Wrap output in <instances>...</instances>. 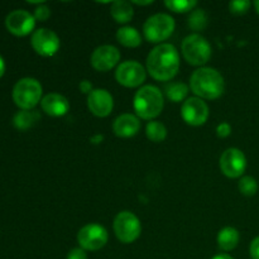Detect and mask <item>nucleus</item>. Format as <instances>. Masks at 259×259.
Instances as JSON below:
<instances>
[{
  "mask_svg": "<svg viewBox=\"0 0 259 259\" xmlns=\"http://www.w3.org/2000/svg\"><path fill=\"white\" fill-rule=\"evenodd\" d=\"M116 39L124 47L136 48L141 46L142 38L138 30L133 27H123L116 32Z\"/></svg>",
  "mask_w": 259,
  "mask_h": 259,
  "instance_id": "obj_20",
  "label": "nucleus"
},
{
  "mask_svg": "<svg viewBox=\"0 0 259 259\" xmlns=\"http://www.w3.org/2000/svg\"><path fill=\"white\" fill-rule=\"evenodd\" d=\"M207 25V14L204 9H196L191 12L189 17V27L192 30H204Z\"/></svg>",
  "mask_w": 259,
  "mask_h": 259,
  "instance_id": "obj_24",
  "label": "nucleus"
},
{
  "mask_svg": "<svg viewBox=\"0 0 259 259\" xmlns=\"http://www.w3.org/2000/svg\"><path fill=\"white\" fill-rule=\"evenodd\" d=\"M80 90L82 91L83 94H90L91 91L94 90L93 89V83L90 82V81H88V80H83V81H81L80 82Z\"/></svg>",
  "mask_w": 259,
  "mask_h": 259,
  "instance_id": "obj_32",
  "label": "nucleus"
},
{
  "mask_svg": "<svg viewBox=\"0 0 259 259\" xmlns=\"http://www.w3.org/2000/svg\"><path fill=\"white\" fill-rule=\"evenodd\" d=\"M115 78L125 88H137L146 80V70L137 61H125L116 68Z\"/></svg>",
  "mask_w": 259,
  "mask_h": 259,
  "instance_id": "obj_9",
  "label": "nucleus"
},
{
  "mask_svg": "<svg viewBox=\"0 0 259 259\" xmlns=\"http://www.w3.org/2000/svg\"><path fill=\"white\" fill-rule=\"evenodd\" d=\"M247 168V158L238 148H228L220 157V169L230 179H237L244 174Z\"/></svg>",
  "mask_w": 259,
  "mask_h": 259,
  "instance_id": "obj_11",
  "label": "nucleus"
},
{
  "mask_svg": "<svg viewBox=\"0 0 259 259\" xmlns=\"http://www.w3.org/2000/svg\"><path fill=\"white\" fill-rule=\"evenodd\" d=\"M180 68V55L176 47L161 43L154 47L147 57V71L158 81L172 80Z\"/></svg>",
  "mask_w": 259,
  "mask_h": 259,
  "instance_id": "obj_1",
  "label": "nucleus"
},
{
  "mask_svg": "<svg viewBox=\"0 0 259 259\" xmlns=\"http://www.w3.org/2000/svg\"><path fill=\"white\" fill-rule=\"evenodd\" d=\"M163 95L161 90L153 85H147L139 89L134 96V110L137 115L146 120L158 116L163 109Z\"/></svg>",
  "mask_w": 259,
  "mask_h": 259,
  "instance_id": "obj_3",
  "label": "nucleus"
},
{
  "mask_svg": "<svg viewBox=\"0 0 259 259\" xmlns=\"http://www.w3.org/2000/svg\"><path fill=\"white\" fill-rule=\"evenodd\" d=\"M139 128H141V121L133 114H121L113 124L114 133L120 138H131L136 136L139 132Z\"/></svg>",
  "mask_w": 259,
  "mask_h": 259,
  "instance_id": "obj_16",
  "label": "nucleus"
},
{
  "mask_svg": "<svg viewBox=\"0 0 259 259\" xmlns=\"http://www.w3.org/2000/svg\"><path fill=\"white\" fill-rule=\"evenodd\" d=\"M238 189L244 196H253L258 191V182L254 177L244 176L240 179L239 184H238Z\"/></svg>",
  "mask_w": 259,
  "mask_h": 259,
  "instance_id": "obj_26",
  "label": "nucleus"
},
{
  "mask_svg": "<svg viewBox=\"0 0 259 259\" xmlns=\"http://www.w3.org/2000/svg\"><path fill=\"white\" fill-rule=\"evenodd\" d=\"M103 138H104L103 136H96V137H94L93 139H91V142H93V143H101Z\"/></svg>",
  "mask_w": 259,
  "mask_h": 259,
  "instance_id": "obj_35",
  "label": "nucleus"
},
{
  "mask_svg": "<svg viewBox=\"0 0 259 259\" xmlns=\"http://www.w3.org/2000/svg\"><path fill=\"white\" fill-rule=\"evenodd\" d=\"M164 5L175 13H187L191 12L196 7L197 2L195 0H167Z\"/></svg>",
  "mask_w": 259,
  "mask_h": 259,
  "instance_id": "obj_25",
  "label": "nucleus"
},
{
  "mask_svg": "<svg viewBox=\"0 0 259 259\" xmlns=\"http://www.w3.org/2000/svg\"><path fill=\"white\" fill-rule=\"evenodd\" d=\"M211 259H234L232 257V255H229V254H225V253H222V254H218V255H215L214 258H211Z\"/></svg>",
  "mask_w": 259,
  "mask_h": 259,
  "instance_id": "obj_34",
  "label": "nucleus"
},
{
  "mask_svg": "<svg viewBox=\"0 0 259 259\" xmlns=\"http://www.w3.org/2000/svg\"><path fill=\"white\" fill-rule=\"evenodd\" d=\"M13 100L22 110H30L42 100V85L33 77L20 78L13 88Z\"/></svg>",
  "mask_w": 259,
  "mask_h": 259,
  "instance_id": "obj_4",
  "label": "nucleus"
},
{
  "mask_svg": "<svg viewBox=\"0 0 259 259\" xmlns=\"http://www.w3.org/2000/svg\"><path fill=\"white\" fill-rule=\"evenodd\" d=\"M40 106H42L43 111L51 116H62L67 114L68 109H70L67 99L56 93L47 94L40 100Z\"/></svg>",
  "mask_w": 259,
  "mask_h": 259,
  "instance_id": "obj_17",
  "label": "nucleus"
},
{
  "mask_svg": "<svg viewBox=\"0 0 259 259\" xmlns=\"http://www.w3.org/2000/svg\"><path fill=\"white\" fill-rule=\"evenodd\" d=\"M5 25L8 30L15 35H27L34 29L35 18L24 9H17L10 12L5 18Z\"/></svg>",
  "mask_w": 259,
  "mask_h": 259,
  "instance_id": "obj_13",
  "label": "nucleus"
},
{
  "mask_svg": "<svg viewBox=\"0 0 259 259\" xmlns=\"http://www.w3.org/2000/svg\"><path fill=\"white\" fill-rule=\"evenodd\" d=\"M181 115L189 125H202L206 123L207 118H209V106L202 99L189 98L182 104Z\"/></svg>",
  "mask_w": 259,
  "mask_h": 259,
  "instance_id": "obj_12",
  "label": "nucleus"
},
{
  "mask_svg": "<svg viewBox=\"0 0 259 259\" xmlns=\"http://www.w3.org/2000/svg\"><path fill=\"white\" fill-rule=\"evenodd\" d=\"M250 7V2L249 0H234L229 4V9L233 14L237 15H242L245 14L248 12Z\"/></svg>",
  "mask_w": 259,
  "mask_h": 259,
  "instance_id": "obj_27",
  "label": "nucleus"
},
{
  "mask_svg": "<svg viewBox=\"0 0 259 259\" xmlns=\"http://www.w3.org/2000/svg\"><path fill=\"white\" fill-rule=\"evenodd\" d=\"M249 253H250V257L253 259H259V237L255 238V239H253V242L250 243Z\"/></svg>",
  "mask_w": 259,
  "mask_h": 259,
  "instance_id": "obj_31",
  "label": "nucleus"
},
{
  "mask_svg": "<svg viewBox=\"0 0 259 259\" xmlns=\"http://www.w3.org/2000/svg\"><path fill=\"white\" fill-rule=\"evenodd\" d=\"M51 10L50 8L46 7V5H39L38 8H35L34 10V18L35 20H39V22H45L50 18Z\"/></svg>",
  "mask_w": 259,
  "mask_h": 259,
  "instance_id": "obj_28",
  "label": "nucleus"
},
{
  "mask_svg": "<svg viewBox=\"0 0 259 259\" xmlns=\"http://www.w3.org/2000/svg\"><path fill=\"white\" fill-rule=\"evenodd\" d=\"M110 13L115 22L124 24V23L131 22L134 14V9L129 2L118 0V2H114L113 5H111Z\"/></svg>",
  "mask_w": 259,
  "mask_h": 259,
  "instance_id": "obj_19",
  "label": "nucleus"
},
{
  "mask_svg": "<svg viewBox=\"0 0 259 259\" xmlns=\"http://www.w3.org/2000/svg\"><path fill=\"white\" fill-rule=\"evenodd\" d=\"M182 55L192 66H202L211 57V46L200 34H190L182 42Z\"/></svg>",
  "mask_w": 259,
  "mask_h": 259,
  "instance_id": "obj_5",
  "label": "nucleus"
},
{
  "mask_svg": "<svg viewBox=\"0 0 259 259\" xmlns=\"http://www.w3.org/2000/svg\"><path fill=\"white\" fill-rule=\"evenodd\" d=\"M120 60V52L116 47L110 45H104L96 48L91 55V65L95 70L105 72L118 65Z\"/></svg>",
  "mask_w": 259,
  "mask_h": 259,
  "instance_id": "obj_14",
  "label": "nucleus"
},
{
  "mask_svg": "<svg viewBox=\"0 0 259 259\" xmlns=\"http://www.w3.org/2000/svg\"><path fill=\"white\" fill-rule=\"evenodd\" d=\"M114 232L116 238L124 244L133 243L141 235V222L133 212L121 211L114 219Z\"/></svg>",
  "mask_w": 259,
  "mask_h": 259,
  "instance_id": "obj_7",
  "label": "nucleus"
},
{
  "mask_svg": "<svg viewBox=\"0 0 259 259\" xmlns=\"http://www.w3.org/2000/svg\"><path fill=\"white\" fill-rule=\"evenodd\" d=\"M146 134L149 141L159 143V142H163L166 139L167 129L161 121H149L147 124Z\"/></svg>",
  "mask_w": 259,
  "mask_h": 259,
  "instance_id": "obj_23",
  "label": "nucleus"
},
{
  "mask_svg": "<svg viewBox=\"0 0 259 259\" xmlns=\"http://www.w3.org/2000/svg\"><path fill=\"white\" fill-rule=\"evenodd\" d=\"M67 259H88V254L82 248H73L67 254Z\"/></svg>",
  "mask_w": 259,
  "mask_h": 259,
  "instance_id": "obj_30",
  "label": "nucleus"
},
{
  "mask_svg": "<svg viewBox=\"0 0 259 259\" xmlns=\"http://www.w3.org/2000/svg\"><path fill=\"white\" fill-rule=\"evenodd\" d=\"M239 239V232L235 228L227 227L220 230L219 234H218V245H219L220 249L229 252V250H233L237 247Z\"/></svg>",
  "mask_w": 259,
  "mask_h": 259,
  "instance_id": "obj_18",
  "label": "nucleus"
},
{
  "mask_svg": "<svg viewBox=\"0 0 259 259\" xmlns=\"http://www.w3.org/2000/svg\"><path fill=\"white\" fill-rule=\"evenodd\" d=\"M175 30V20L171 15L159 14L152 15L143 25L144 37L151 43H161L171 37Z\"/></svg>",
  "mask_w": 259,
  "mask_h": 259,
  "instance_id": "obj_6",
  "label": "nucleus"
},
{
  "mask_svg": "<svg viewBox=\"0 0 259 259\" xmlns=\"http://www.w3.org/2000/svg\"><path fill=\"white\" fill-rule=\"evenodd\" d=\"M164 91L169 100L174 103H180L186 99L187 94H189V88L184 82H171L166 86Z\"/></svg>",
  "mask_w": 259,
  "mask_h": 259,
  "instance_id": "obj_22",
  "label": "nucleus"
},
{
  "mask_svg": "<svg viewBox=\"0 0 259 259\" xmlns=\"http://www.w3.org/2000/svg\"><path fill=\"white\" fill-rule=\"evenodd\" d=\"M4 72H5V62H4V58L0 56V77L4 75Z\"/></svg>",
  "mask_w": 259,
  "mask_h": 259,
  "instance_id": "obj_33",
  "label": "nucleus"
},
{
  "mask_svg": "<svg viewBox=\"0 0 259 259\" xmlns=\"http://www.w3.org/2000/svg\"><path fill=\"white\" fill-rule=\"evenodd\" d=\"M109 235L105 228L99 224H88L81 228L77 242L83 250H99L108 243Z\"/></svg>",
  "mask_w": 259,
  "mask_h": 259,
  "instance_id": "obj_8",
  "label": "nucleus"
},
{
  "mask_svg": "<svg viewBox=\"0 0 259 259\" xmlns=\"http://www.w3.org/2000/svg\"><path fill=\"white\" fill-rule=\"evenodd\" d=\"M32 47L38 55L43 57H52L60 48V38L53 30L47 28H39L32 34Z\"/></svg>",
  "mask_w": 259,
  "mask_h": 259,
  "instance_id": "obj_10",
  "label": "nucleus"
},
{
  "mask_svg": "<svg viewBox=\"0 0 259 259\" xmlns=\"http://www.w3.org/2000/svg\"><path fill=\"white\" fill-rule=\"evenodd\" d=\"M88 106L94 115L105 118L113 111V96L105 89H95L88 95Z\"/></svg>",
  "mask_w": 259,
  "mask_h": 259,
  "instance_id": "obj_15",
  "label": "nucleus"
},
{
  "mask_svg": "<svg viewBox=\"0 0 259 259\" xmlns=\"http://www.w3.org/2000/svg\"><path fill=\"white\" fill-rule=\"evenodd\" d=\"M232 133V126L229 123H222L218 125L217 128V134L219 138H227Z\"/></svg>",
  "mask_w": 259,
  "mask_h": 259,
  "instance_id": "obj_29",
  "label": "nucleus"
},
{
  "mask_svg": "<svg viewBox=\"0 0 259 259\" xmlns=\"http://www.w3.org/2000/svg\"><path fill=\"white\" fill-rule=\"evenodd\" d=\"M39 114L29 110H20L13 118V124L19 131H27L39 119Z\"/></svg>",
  "mask_w": 259,
  "mask_h": 259,
  "instance_id": "obj_21",
  "label": "nucleus"
},
{
  "mask_svg": "<svg viewBox=\"0 0 259 259\" xmlns=\"http://www.w3.org/2000/svg\"><path fill=\"white\" fill-rule=\"evenodd\" d=\"M134 4H137V5H149V4H152V0H148V2H138V0H136V2H133Z\"/></svg>",
  "mask_w": 259,
  "mask_h": 259,
  "instance_id": "obj_36",
  "label": "nucleus"
},
{
  "mask_svg": "<svg viewBox=\"0 0 259 259\" xmlns=\"http://www.w3.org/2000/svg\"><path fill=\"white\" fill-rule=\"evenodd\" d=\"M254 7H255V10H257V13L259 14V0L254 2Z\"/></svg>",
  "mask_w": 259,
  "mask_h": 259,
  "instance_id": "obj_37",
  "label": "nucleus"
},
{
  "mask_svg": "<svg viewBox=\"0 0 259 259\" xmlns=\"http://www.w3.org/2000/svg\"><path fill=\"white\" fill-rule=\"evenodd\" d=\"M190 88L200 99L214 100L224 93V77L219 71L211 67H201L194 71L190 78Z\"/></svg>",
  "mask_w": 259,
  "mask_h": 259,
  "instance_id": "obj_2",
  "label": "nucleus"
}]
</instances>
